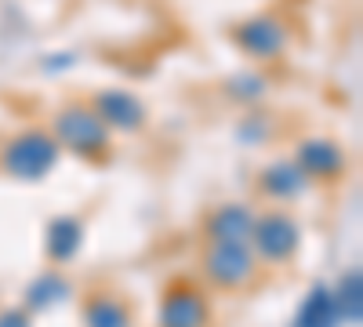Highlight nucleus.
<instances>
[{"mask_svg": "<svg viewBox=\"0 0 363 327\" xmlns=\"http://www.w3.org/2000/svg\"><path fill=\"white\" fill-rule=\"evenodd\" d=\"M338 306H335V294H330V287L316 284L309 287V294L301 299L298 306V316L291 327H338Z\"/></svg>", "mask_w": 363, "mask_h": 327, "instance_id": "14", "label": "nucleus"}, {"mask_svg": "<svg viewBox=\"0 0 363 327\" xmlns=\"http://www.w3.org/2000/svg\"><path fill=\"white\" fill-rule=\"evenodd\" d=\"M51 135L62 150L77 157H106L113 131L102 124V116L91 109V102H69L51 116Z\"/></svg>", "mask_w": 363, "mask_h": 327, "instance_id": "2", "label": "nucleus"}, {"mask_svg": "<svg viewBox=\"0 0 363 327\" xmlns=\"http://www.w3.org/2000/svg\"><path fill=\"white\" fill-rule=\"evenodd\" d=\"M0 327H33V313H29L26 306L18 309H0Z\"/></svg>", "mask_w": 363, "mask_h": 327, "instance_id": "16", "label": "nucleus"}, {"mask_svg": "<svg viewBox=\"0 0 363 327\" xmlns=\"http://www.w3.org/2000/svg\"><path fill=\"white\" fill-rule=\"evenodd\" d=\"M233 40L247 58H255V62H272V58H280L284 48H287V26L269 11L251 15L240 26H233Z\"/></svg>", "mask_w": 363, "mask_h": 327, "instance_id": "5", "label": "nucleus"}, {"mask_svg": "<svg viewBox=\"0 0 363 327\" xmlns=\"http://www.w3.org/2000/svg\"><path fill=\"white\" fill-rule=\"evenodd\" d=\"M294 164L306 171L313 182H335V178L345 174L349 167V157L345 150L335 142V138H306V142H298V150H294Z\"/></svg>", "mask_w": 363, "mask_h": 327, "instance_id": "8", "label": "nucleus"}, {"mask_svg": "<svg viewBox=\"0 0 363 327\" xmlns=\"http://www.w3.org/2000/svg\"><path fill=\"white\" fill-rule=\"evenodd\" d=\"M84 327H135V309L116 291H95L80 306Z\"/></svg>", "mask_w": 363, "mask_h": 327, "instance_id": "10", "label": "nucleus"}, {"mask_svg": "<svg viewBox=\"0 0 363 327\" xmlns=\"http://www.w3.org/2000/svg\"><path fill=\"white\" fill-rule=\"evenodd\" d=\"M233 92L244 99V102H255V99H262V92H265V84L258 80V77H251V80H236L233 84Z\"/></svg>", "mask_w": 363, "mask_h": 327, "instance_id": "17", "label": "nucleus"}, {"mask_svg": "<svg viewBox=\"0 0 363 327\" xmlns=\"http://www.w3.org/2000/svg\"><path fill=\"white\" fill-rule=\"evenodd\" d=\"M330 294H335V306H338V320L349 327H359V320H363V277H359V270H345L338 287H330Z\"/></svg>", "mask_w": 363, "mask_h": 327, "instance_id": "15", "label": "nucleus"}, {"mask_svg": "<svg viewBox=\"0 0 363 327\" xmlns=\"http://www.w3.org/2000/svg\"><path fill=\"white\" fill-rule=\"evenodd\" d=\"M255 226V211L247 204H222L207 215V240H247Z\"/></svg>", "mask_w": 363, "mask_h": 327, "instance_id": "12", "label": "nucleus"}, {"mask_svg": "<svg viewBox=\"0 0 363 327\" xmlns=\"http://www.w3.org/2000/svg\"><path fill=\"white\" fill-rule=\"evenodd\" d=\"M84 244V222L77 215H58L48 222V236H44V255L55 265H69L80 255Z\"/></svg>", "mask_w": 363, "mask_h": 327, "instance_id": "11", "label": "nucleus"}, {"mask_svg": "<svg viewBox=\"0 0 363 327\" xmlns=\"http://www.w3.org/2000/svg\"><path fill=\"white\" fill-rule=\"evenodd\" d=\"M258 189L277 204H291V200H301L313 189V178L294 164V157L291 160H272L258 174Z\"/></svg>", "mask_w": 363, "mask_h": 327, "instance_id": "9", "label": "nucleus"}, {"mask_svg": "<svg viewBox=\"0 0 363 327\" xmlns=\"http://www.w3.org/2000/svg\"><path fill=\"white\" fill-rule=\"evenodd\" d=\"M58 157H62V145L55 142L51 131L26 128L0 145V171L15 182H40L55 171Z\"/></svg>", "mask_w": 363, "mask_h": 327, "instance_id": "1", "label": "nucleus"}, {"mask_svg": "<svg viewBox=\"0 0 363 327\" xmlns=\"http://www.w3.org/2000/svg\"><path fill=\"white\" fill-rule=\"evenodd\" d=\"M73 294V284L58 273V270H48V273H40L37 280H29V287H26V309L29 313H44V309H51V306H62L66 299Z\"/></svg>", "mask_w": 363, "mask_h": 327, "instance_id": "13", "label": "nucleus"}, {"mask_svg": "<svg viewBox=\"0 0 363 327\" xmlns=\"http://www.w3.org/2000/svg\"><path fill=\"white\" fill-rule=\"evenodd\" d=\"M160 327H211V299L207 291L189 284V280H178L164 291L160 299Z\"/></svg>", "mask_w": 363, "mask_h": 327, "instance_id": "6", "label": "nucleus"}, {"mask_svg": "<svg viewBox=\"0 0 363 327\" xmlns=\"http://www.w3.org/2000/svg\"><path fill=\"white\" fill-rule=\"evenodd\" d=\"M91 109L102 116V124L109 131H124V135L142 131L145 121H149L145 102L138 95L124 92V87H106V92H99L95 99H91Z\"/></svg>", "mask_w": 363, "mask_h": 327, "instance_id": "7", "label": "nucleus"}, {"mask_svg": "<svg viewBox=\"0 0 363 327\" xmlns=\"http://www.w3.org/2000/svg\"><path fill=\"white\" fill-rule=\"evenodd\" d=\"M258 277V255L247 240H207L203 280L218 291H240Z\"/></svg>", "mask_w": 363, "mask_h": 327, "instance_id": "3", "label": "nucleus"}, {"mask_svg": "<svg viewBox=\"0 0 363 327\" xmlns=\"http://www.w3.org/2000/svg\"><path fill=\"white\" fill-rule=\"evenodd\" d=\"M247 244L258 255V262L287 265L298 255V248H301V226H298V218L291 211H284V207H269V211L255 215Z\"/></svg>", "mask_w": 363, "mask_h": 327, "instance_id": "4", "label": "nucleus"}]
</instances>
